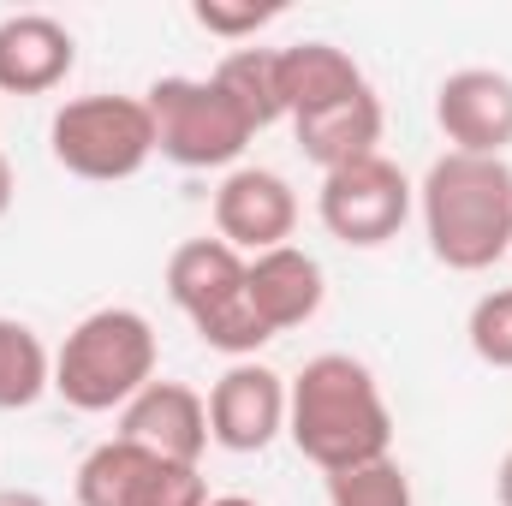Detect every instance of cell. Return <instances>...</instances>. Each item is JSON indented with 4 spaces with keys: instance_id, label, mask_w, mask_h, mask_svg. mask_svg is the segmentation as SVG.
Segmentation results:
<instances>
[{
    "instance_id": "cell-1",
    "label": "cell",
    "mask_w": 512,
    "mask_h": 506,
    "mask_svg": "<svg viewBox=\"0 0 512 506\" xmlns=\"http://www.w3.org/2000/svg\"><path fill=\"white\" fill-rule=\"evenodd\" d=\"M286 435L322 471H352L393 453V411L376 370L352 352H322L286 381Z\"/></svg>"
},
{
    "instance_id": "cell-2",
    "label": "cell",
    "mask_w": 512,
    "mask_h": 506,
    "mask_svg": "<svg viewBox=\"0 0 512 506\" xmlns=\"http://www.w3.org/2000/svg\"><path fill=\"white\" fill-rule=\"evenodd\" d=\"M423 239L441 268L483 274L501 256H512V167L501 155H459L447 149L429 161L417 185Z\"/></svg>"
},
{
    "instance_id": "cell-3",
    "label": "cell",
    "mask_w": 512,
    "mask_h": 506,
    "mask_svg": "<svg viewBox=\"0 0 512 506\" xmlns=\"http://www.w3.org/2000/svg\"><path fill=\"white\" fill-rule=\"evenodd\" d=\"M155 328L143 310L131 304H108V310H90L66 346L54 352V393L72 405V411H126L131 399L155 381Z\"/></svg>"
},
{
    "instance_id": "cell-4",
    "label": "cell",
    "mask_w": 512,
    "mask_h": 506,
    "mask_svg": "<svg viewBox=\"0 0 512 506\" xmlns=\"http://www.w3.org/2000/svg\"><path fill=\"white\" fill-rule=\"evenodd\" d=\"M167 298L179 304V316L197 328V340L221 358H256L274 334L262 328L245 292V256L227 239H185L167 256Z\"/></svg>"
},
{
    "instance_id": "cell-5",
    "label": "cell",
    "mask_w": 512,
    "mask_h": 506,
    "mask_svg": "<svg viewBox=\"0 0 512 506\" xmlns=\"http://www.w3.org/2000/svg\"><path fill=\"white\" fill-rule=\"evenodd\" d=\"M48 155L90 185H120L137 179L155 155V120L143 96H72L48 120Z\"/></svg>"
},
{
    "instance_id": "cell-6",
    "label": "cell",
    "mask_w": 512,
    "mask_h": 506,
    "mask_svg": "<svg viewBox=\"0 0 512 506\" xmlns=\"http://www.w3.org/2000/svg\"><path fill=\"white\" fill-rule=\"evenodd\" d=\"M143 108L155 120V155H167L173 167H191V173H209V167L233 173V161L256 137L239 102L215 78H155L143 90Z\"/></svg>"
},
{
    "instance_id": "cell-7",
    "label": "cell",
    "mask_w": 512,
    "mask_h": 506,
    "mask_svg": "<svg viewBox=\"0 0 512 506\" xmlns=\"http://www.w3.org/2000/svg\"><path fill=\"white\" fill-rule=\"evenodd\" d=\"M411 203L417 191L387 155H364L352 167L322 173V191H316V215L328 239H340L346 251H382L387 239H399V227L411 221Z\"/></svg>"
},
{
    "instance_id": "cell-8",
    "label": "cell",
    "mask_w": 512,
    "mask_h": 506,
    "mask_svg": "<svg viewBox=\"0 0 512 506\" xmlns=\"http://www.w3.org/2000/svg\"><path fill=\"white\" fill-rule=\"evenodd\" d=\"M72 495H78V506H209V483L197 465L155 459L114 435L84 453Z\"/></svg>"
},
{
    "instance_id": "cell-9",
    "label": "cell",
    "mask_w": 512,
    "mask_h": 506,
    "mask_svg": "<svg viewBox=\"0 0 512 506\" xmlns=\"http://www.w3.org/2000/svg\"><path fill=\"white\" fill-rule=\"evenodd\" d=\"M274 435H286V376L256 358L227 364L209 387V441L221 453H262Z\"/></svg>"
},
{
    "instance_id": "cell-10",
    "label": "cell",
    "mask_w": 512,
    "mask_h": 506,
    "mask_svg": "<svg viewBox=\"0 0 512 506\" xmlns=\"http://www.w3.org/2000/svg\"><path fill=\"white\" fill-rule=\"evenodd\" d=\"M435 126L459 155H501L512 149V78L495 66H459L435 84Z\"/></svg>"
},
{
    "instance_id": "cell-11",
    "label": "cell",
    "mask_w": 512,
    "mask_h": 506,
    "mask_svg": "<svg viewBox=\"0 0 512 506\" xmlns=\"http://www.w3.org/2000/svg\"><path fill=\"white\" fill-rule=\"evenodd\" d=\"M298 227V191L274 167H233L215 191V239H227L239 256H262L292 245Z\"/></svg>"
},
{
    "instance_id": "cell-12",
    "label": "cell",
    "mask_w": 512,
    "mask_h": 506,
    "mask_svg": "<svg viewBox=\"0 0 512 506\" xmlns=\"http://www.w3.org/2000/svg\"><path fill=\"white\" fill-rule=\"evenodd\" d=\"M120 441L173 465H197L209 453V399L185 381H149L120 411Z\"/></svg>"
},
{
    "instance_id": "cell-13",
    "label": "cell",
    "mask_w": 512,
    "mask_h": 506,
    "mask_svg": "<svg viewBox=\"0 0 512 506\" xmlns=\"http://www.w3.org/2000/svg\"><path fill=\"white\" fill-rule=\"evenodd\" d=\"M245 292H251V310L262 316L268 334H292V328L316 322L328 280H322V262L310 251L274 245L262 256H245Z\"/></svg>"
},
{
    "instance_id": "cell-14",
    "label": "cell",
    "mask_w": 512,
    "mask_h": 506,
    "mask_svg": "<svg viewBox=\"0 0 512 506\" xmlns=\"http://www.w3.org/2000/svg\"><path fill=\"white\" fill-rule=\"evenodd\" d=\"M78 66V42L48 12L0 18V96H48Z\"/></svg>"
},
{
    "instance_id": "cell-15",
    "label": "cell",
    "mask_w": 512,
    "mask_h": 506,
    "mask_svg": "<svg viewBox=\"0 0 512 506\" xmlns=\"http://www.w3.org/2000/svg\"><path fill=\"white\" fill-rule=\"evenodd\" d=\"M382 96L376 90H358V96H340V102H328V108H316V114H298L292 120V137H298V149H304V161H316L322 173H334V167H352V161H364V155H382L376 143H382Z\"/></svg>"
},
{
    "instance_id": "cell-16",
    "label": "cell",
    "mask_w": 512,
    "mask_h": 506,
    "mask_svg": "<svg viewBox=\"0 0 512 506\" xmlns=\"http://www.w3.org/2000/svg\"><path fill=\"white\" fill-rule=\"evenodd\" d=\"M358 90H370V78H364V66L346 48H334L322 36L280 48V102H286V120L316 114V108H328L340 96H358Z\"/></svg>"
},
{
    "instance_id": "cell-17",
    "label": "cell",
    "mask_w": 512,
    "mask_h": 506,
    "mask_svg": "<svg viewBox=\"0 0 512 506\" xmlns=\"http://www.w3.org/2000/svg\"><path fill=\"white\" fill-rule=\"evenodd\" d=\"M209 78L239 102V114L251 120V131H268L286 120V102H280V48H233Z\"/></svg>"
},
{
    "instance_id": "cell-18",
    "label": "cell",
    "mask_w": 512,
    "mask_h": 506,
    "mask_svg": "<svg viewBox=\"0 0 512 506\" xmlns=\"http://www.w3.org/2000/svg\"><path fill=\"white\" fill-rule=\"evenodd\" d=\"M42 393H54V352L30 322L0 316V411H30Z\"/></svg>"
},
{
    "instance_id": "cell-19",
    "label": "cell",
    "mask_w": 512,
    "mask_h": 506,
    "mask_svg": "<svg viewBox=\"0 0 512 506\" xmlns=\"http://www.w3.org/2000/svg\"><path fill=\"white\" fill-rule=\"evenodd\" d=\"M328 506H417V495H411L405 465L387 453V459H370V465L334 471L328 477Z\"/></svg>"
},
{
    "instance_id": "cell-20",
    "label": "cell",
    "mask_w": 512,
    "mask_h": 506,
    "mask_svg": "<svg viewBox=\"0 0 512 506\" xmlns=\"http://www.w3.org/2000/svg\"><path fill=\"white\" fill-rule=\"evenodd\" d=\"M465 340H471V352H477L489 370H512V286L483 292V298L471 304Z\"/></svg>"
},
{
    "instance_id": "cell-21",
    "label": "cell",
    "mask_w": 512,
    "mask_h": 506,
    "mask_svg": "<svg viewBox=\"0 0 512 506\" xmlns=\"http://www.w3.org/2000/svg\"><path fill=\"white\" fill-rule=\"evenodd\" d=\"M191 18H197L209 36H221V42H245V36H256L262 24L280 18V6H221V0H197Z\"/></svg>"
},
{
    "instance_id": "cell-22",
    "label": "cell",
    "mask_w": 512,
    "mask_h": 506,
    "mask_svg": "<svg viewBox=\"0 0 512 506\" xmlns=\"http://www.w3.org/2000/svg\"><path fill=\"white\" fill-rule=\"evenodd\" d=\"M12 191H18V179H12V161H6V149H0V221H6V209H12Z\"/></svg>"
},
{
    "instance_id": "cell-23",
    "label": "cell",
    "mask_w": 512,
    "mask_h": 506,
    "mask_svg": "<svg viewBox=\"0 0 512 506\" xmlns=\"http://www.w3.org/2000/svg\"><path fill=\"white\" fill-rule=\"evenodd\" d=\"M495 501L512 506V447H507V459H501V471H495Z\"/></svg>"
},
{
    "instance_id": "cell-24",
    "label": "cell",
    "mask_w": 512,
    "mask_h": 506,
    "mask_svg": "<svg viewBox=\"0 0 512 506\" xmlns=\"http://www.w3.org/2000/svg\"><path fill=\"white\" fill-rule=\"evenodd\" d=\"M0 506H48L36 489H0Z\"/></svg>"
},
{
    "instance_id": "cell-25",
    "label": "cell",
    "mask_w": 512,
    "mask_h": 506,
    "mask_svg": "<svg viewBox=\"0 0 512 506\" xmlns=\"http://www.w3.org/2000/svg\"><path fill=\"white\" fill-rule=\"evenodd\" d=\"M209 506H262V501H251V495H215Z\"/></svg>"
}]
</instances>
